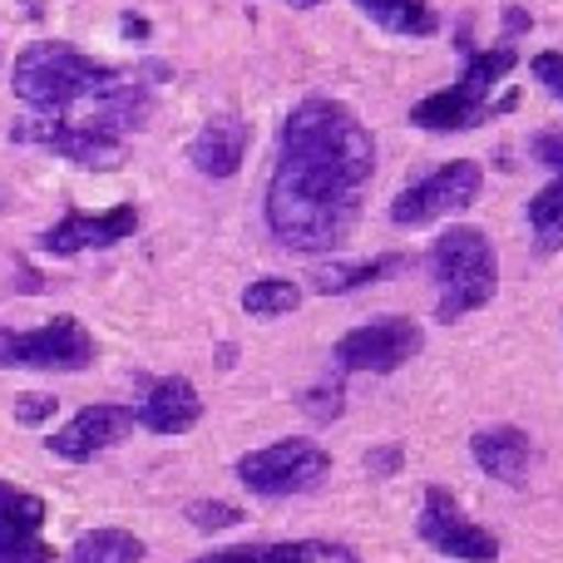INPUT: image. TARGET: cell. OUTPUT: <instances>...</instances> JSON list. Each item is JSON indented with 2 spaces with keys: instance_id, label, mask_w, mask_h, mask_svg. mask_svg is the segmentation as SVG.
Instances as JSON below:
<instances>
[{
  "instance_id": "6da1fadb",
  "label": "cell",
  "mask_w": 563,
  "mask_h": 563,
  "mask_svg": "<svg viewBox=\"0 0 563 563\" xmlns=\"http://www.w3.org/2000/svg\"><path fill=\"white\" fill-rule=\"evenodd\" d=\"M376 139L341 99H301L282 124L267 184V228L287 253H331L361 223Z\"/></svg>"
},
{
  "instance_id": "7a4b0ae2",
  "label": "cell",
  "mask_w": 563,
  "mask_h": 563,
  "mask_svg": "<svg viewBox=\"0 0 563 563\" xmlns=\"http://www.w3.org/2000/svg\"><path fill=\"white\" fill-rule=\"evenodd\" d=\"M124 85L114 65L85 55V49L65 45V40H35L20 49L10 89L20 104H30L35 114H69L75 104H99Z\"/></svg>"
},
{
  "instance_id": "3957f363",
  "label": "cell",
  "mask_w": 563,
  "mask_h": 563,
  "mask_svg": "<svg viewBox=\"0 0 563 563\" xmlns=\"http://www.w3.org/2000/svg\"><path fill=\"white\" fill-rule=\"evenodd\" d=\"M430 277L440 287V301H435V317L445 321H460L470 311H479L499 287V257H495V243H489L479 228H450V233L435 238L430 247Z\"/></svg>"
},
{
  "instance_id": "277c9868",
  "label": "cell",
  "mask_w": 563,
  "mask_h": 563,
  "mask_svg": "<svg viewBox=\"0 0 563 563\" xmlns=\"http://www.w3.org/2000/svg\"><path fill=\"white\" fill-rule=\"evenodd\" d=\"M519 65L515 45H495V49H479V55L465 59V75L455 79L450 89H440V95L420 99L416 109H410V124L416 129H430V134H465V129L485 124L489 119V95H495V85L509 75V69Z\"/></svg>"
},
{
  "instance_id": "5b68a950",
  "label": "cell",
  "mask_w": 563,
  "mask_h": 563,
  "mask_svg": "<svg viewBox=\"0 0 563 563\" xmlns=\"http://www.w3.org/2000/svg\"><path fill=\"white\" fill-rule=\"evenodd\" d=\"M10 139H15V144H40V148H49V154L69 158V164H79V168H95V174L119 168L129 158L124 134H119L109 119H99V114H89V119L30 114V119H20V124L10 129Z\"/></svg>"
},
{
  "instance_id": "8992f818",
  "label": "cell",
  "mask_w": 563,
  "mask_h": 563,
  "mask_svg": "<svg viewBox=\"0 0 563 563\" xmlns=\"http://www.w3.org/2000/svg\"><path fill=\"white\" fill-rule=\"evenodd\" d=\"M99 356L95 336L79 317H55L35 331L0 321V366L5 371H89Z\"/></svg>"
},
{
  "instance_id": "52a82bcc",
  "label": "cell",
  "mask_w": 563,
  "mask_h": 563,
  "mask_svg": "<svg viewBox=\"0 0 563 563\" xmlns=\"http://www.w3.org/2000/svg\"><path fill=\"white\" fill-rule=\"evenodd\" d=\"M327 475H331V455L317 440H301V435H287V440H277V445H263L238 460V479L263 499L307 495V489H317Z\"/></svg>"
},
{
  "instance_id": "ba28073f",
  "label": "cell",
  "mask_w": 563,
  "mask_h": 563,
  "mask_svg": "<svg viewBox=\"0 0 563 563\" xmlns=\"http://www.w3.org/2000/svg\"><path fill=\"white\" fill-rule=\"evenodd\" d=\"M485 188V174H479L475 158H455V164H440L435 174H426L420 184H410L406 194L390 203V223L396 228H426L445 213H460L470 208Z\"/></svg>"
},
{
  "instance_id": "9c48e42d",
  "label": "cell",
  "mask_w": 563,
  "mask_h": 563,
  "mask_svg": "<svg viewBox=\"0 0 563 563\" xmlns=\"http://www.w3.org/2000/svg\"><path fill=\"white\" fill-rule=\"evenodd\" d=\"M420 539H426L435 554L455 559V563H499V539L485 525L460 509V499L445 485L426 489V505H420Z\"/></svg>"
},
{
  "instance_id": "30bf717a",
  "label": "cell",
  "mask_w": 563,
  "mask_h": 563,
  "mask_svg": "<svg viewBox=\"0 0 563 563\" xmlns=\"http://www.w3.org/2000/svg\"><path fill=\"white\" fill-rule=\"evenodd\" d=\"M426 346V331L416 327L410 317H376L366 327L346 331L336 341V371H371V376H386V371H400L410 356H420Z\"/></svg>"
},
{
  "instance_id": "8fae6325",
  "label": "cell",
  "mask_w": 563,
  "mask_h": 563,
  "mask_svg": "<svg viewBox=\"0 0 563 563\" xmlns=\"http://www.w3.org/2000/svg\"><path fill=\"white\" fill-rule=\"evenodd\" d=\"M134 410L129 406H114V400H95V406H85L69 426H59L55 435L45 440L49 455L55 460H75V465H85V460L104 455V450L124 445L129 430H134Z\"/></svg>"
},
{
  "instance_id": "7c38bea8",
  "label": "cell",
  "mask_w": 563,
  "mask_h": 563,
  "mask_svg": "<svg viewBox=\"0 0 563 563\" xmlns=\"http://www.w3.org/2000/svg\"><path fill=\"white\" fill-rule=\"evenodd\" d=\"M139 233V208L119 203L109 213H65L59 223H49L40 233V247L49 257H75V253H104V247L124 243Z\"/></svg>"
},
{
  "instance_id": "4fadbf2b",
  "label": "cell",
  "mask_w": 563,
  "mask_h": 563,
  "mask_svg": "<svg viewBox=\"0 0 563 563\" xmlns=\"http://www.w3.org/2000/svg\"><path fill=\"white\" fill-rule=\"evenodd\" d=\"M45 499L0 479V563H55L45 544Z\"/></svg>"
},
{
  "instance_id": "5bb4252c",
  "label": "cell",
  "mask_w": 563,
  "mask_h": 563,
  "mask_svg": "<svg viewBox=\"0 0 563 563\" xmlns=\"http://www.w3.org/2000/svg\"><path fill=\"white\" fill-rule=\"evenodd\" d=\"M203 416V400H198L194 380L184 376H164V380H144V396L134 406V420L148 435H184L198 426Z\"/></svg>"
},
{
  "instance_id": "9a60e30c",
  "label": "cell",
  "mask_w": 563,
  "mask_h": 563,
  "mask_svg": "<svg viewBox=\"0 0 563 563\" xmlns=\"http://www.w3.org/2000/svg\"><path fill=\"white\" fill-rule=\"evenodd\" d=\"M188 158H194V168L203 178H233L247 158V124L238 114H213L198 129Z\"/></svg>"
},
{
  "instance_id": "2e32d148",
  "label": "cell",
  "mask_w": 563,
  "mask_h": 563,
  "mask_svg": "<svg viewBox=\"0 0 563 563\" xmlns=\"http://www.w3.org/2000/svg\"><path fill=\"white\" fill-rule=\"evenodd\" d=\"M470 450H475V465L485 470L489 479H499V485H525L529 470H534V440L515 426L479 430V435L470 440Z\"/></svg>"
},
{
  "instance_id": "e0dca14e",
  "label": "cell",
  "mask_w": 563,
  "mask_h": 563,
  "mask_svg": "<svg viewBox=\"0 0 563 563\" xmlns=\"http://www.w3.org/2000/svg\"><path fill=\"white\" fill-rule=\"evenodd\" d=\"M194 563H361L356 549L331 544V539H291V544H238L213 549Z\"/></svg>"
},
{
  "instance_id": "ac0fdd59",
  "label": "cell",
  "mask_w": 563,
  "mask_h": 563,
  "mask_svg": "<svg viewBox=\"0 0 563 563\" xmlns=\"http://www.w3.org/2000/svg\"><path fill=\"white\" fill-rule=\"evenodd\" d=\"M400 267H406L400 253L366 257V263H327L311 273V291H321V297H346V291H361V287H371V282L400 273Z\"/></svg>"
},
{
  "instance_id": "d6986e66",
  "label": "cell",
  "mask_w": 563,
  "mask_h": 563,
  "mask_svg": "<svg viewBox=\"0 0 563 563\" xmlns=\"http://www.w3.org/2000/svg\"><path fill=\"white\" fill-rule=\"evenodd\" d=\"M356 5L390 35H435L440 25L430 0H356Z\"/></svg>"
},
{
  "instance_id": "ffe728a7",
  "label": "cell",
  "mask_w": 563,
  "mask_h": 563,
  "mask_svg": "<svg viewBox=\"0 0 563 563\" xmlns=\"http://www.w3.org/2000/svg\"><path fill=\"white\" fill-rule=\"evenodd\" d=\"M69 563H144V539L129 529H89L69 549Z\"/></svg>"
},
{
  "instance_id": "44dd1931",
  "label": "cell",
  "mask_w": 563,
  "mask_h": 563,
  "mask_svg": "<svg viewBox=\"0 0 563 563\" xmlns=\"http://www.w3.org/2000/svg\"><path fill=\"white\" fill-rule=\"evenodd\" d=\"M529 228H534L539 253H559L563 247V174L529 198Z\"/></svg>"
},
{
  "instance_id": "7402d4cb",
  "label": "cell",
  "mask_w": 563,
  "mask_h": 563,
  "mask_svg": "<svg viewBox=\"0 0 563 563\" xmlns=\"http://www.w3.org/2000/svg\"><path fill=\"white\" fill-rule=\"evenodd\" d=\"M301 307V287L287 277H257L253 287L243 291V311L247 317H287V311Z\"/></svg>"
},
{
  "instance_id": "603a6c76",
  "label": "cell",
  "mask_w": 563,
  "mask_h": 563,
  "mask_svg": "<svg viewBox=\"0 0 563 563\" xmlns=\"http://www.w3.org/2000/svg\"><path fill=\"white\" fill-rule=\"evenodd\" d=\"M341 376L346 371H336V376H327L321 386H311V390H301V416H311V420H336L341 416V406H346V386H341Z\"/></svg>"
},
{
  "instance_id": "cb8c5ba5",
  "label": "cell",
  "mask_w": 563,
  "mask_h": 563,
  "mask_svg": "<svg viewBox=\"0 0 563 563\" xmlns=\"http://www.w3.org/2000/svg\"><path fill=\"white\" fill-rule=\"evenodd\" d=\"M188 525H198V529H208V534H218V529L243 525V509H238V505H223V499H194V505H188Z\"/></svg>"
},
{
  "instance_id": "d4e9b609",
  "label": "cell",
  "mask_w": 563,
  "mask_h": 563,
  "mask_svg": "<svg viewBox=\"0 0 563 563\" xmlns=\"http://www.w3.org/2000/svg\"><path fill=\"white\" fill-rule=\"evenodd\" d=\"M534 75H539V85H544L549 95L563 104V55H559V49H544V55H534Z\"/></svg>"
},
{
  "instance_id": "484cf974",
  "label": "cell",
  "mask_w": 563,
  "mask_h": 563,
  "mask_svg": "<svg viewBox=\"0 0 563 563\" xmlns=\"http://www.w3.org/2000/svg\"><path fill=\"white\" fill-rule=\"evenodd\" d=\"M55 416V396H20L15 400V420L20 426H40V420Z\"/></svg>"
},
{
  "instance_id": "4316f807",
  "label": "cell",
  "mask_w": 563,
  "mask_h": 563,
  "mask_svg": "<svg viewBox=\"0 0 563 563\" xmlns=\"http://www.w3.org/2000/svg\"><path fill=\"white\" fill-rule=\"evenodd\" d=\"M534 158L544 168H554V174H563V129H549V134L534 139Z\"/></svg>"
},
{
  "instance_id": "83f0119b",
  "label": "cell",
  "mask_w": 563,
  "mask_h": 563,
  "mask_svg": "<svg viewBox=\"0 0 563 563\" xmlns=\"http://www.w3.org/2000/svg\"><path fill=\"white\" fill-rule=\"evenodd\" d=\"M400 460H406V455H400V445H376L366 455V470H371V475H396Z\"/></svg>"
},
{
  "instance_id": "f1b7e54d",
  "label": "cell",
  "mask_w": 563,
  "mask_h": 563,
  "mask_svg": "<svg viewBox=\"0 0 563 563\" xmlns=\"http://www.w3.org/2000/svg\"><path fill=\"white\" fill-rule=\"evenodd\" d=\"M287 5H297V10H311V5H321V0H287Z\"/></svg>"
}]
</instances>
